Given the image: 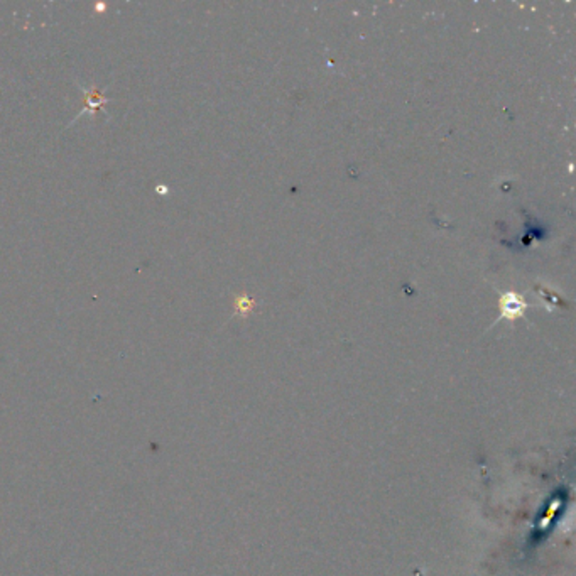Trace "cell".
<instances>
[{"instance_id":"obj_1","label":"cell","mask_w":576,"mask_h":576,"mask_svg":"<svg viewBox=\"0 0 576 576\" xmlns=\"http://www.w3.org/2000/svg\"><path fill=\"white\" fill-rule=\"evenodd\" d=\"M526 308H528V304H526L524 299H522L521 296L516 294V293H505L499 299L500 318L509 320V322H514V320L522 318V316H524Z\"/></svg>"},{"instance_id":"obj_2","label":"cell","mask_w":576,"mask_h":576,"mask_svg":"<svg viewBox=\"0 0 576 576\" xmlns=\"http://www.w3.org/2000/svg\"><path fill=\"white\" fill-rule=\"evenodd\" d=\"M254 306H255V303L252 298H249V296H245V294L237 296V299H235L237 313H240V315H249V313L254 310Z\"/></svg>"}]
</instances>
